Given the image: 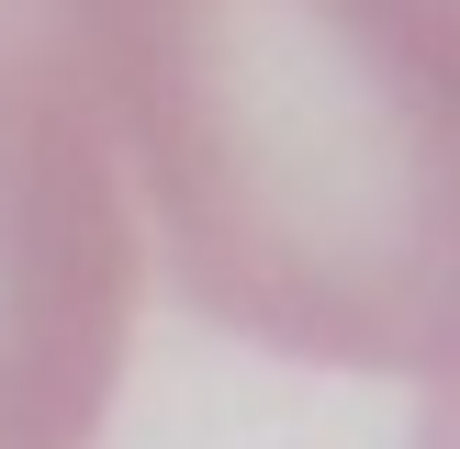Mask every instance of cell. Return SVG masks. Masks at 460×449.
Masks as SVG:
<instances>
[{
	"mask_svg": "<svg viewBox=\"0 0 460 449\" xmlns=\"http://www.w3.org/2000/svg\"><path fill=\"white\" fill-rule=\"evenodd\" d=\"M416 449H460V371H438V393L416 416Z\"/></svg>",
	"mask_w": 460,
	"mask_h": 449,
	"instance_id": "obj_3",
	"label": "cell"
},
{
	"mask_svg": "<svg viewBox=\"0 0 460 449\" xmlns=\"http://www.w3.org/2000/svg\"><path fill=\"white\" fill-rule=\"evenodd\" d=\"M135 191L67 0H0V449H90L135 337Z\"/></svg>",
	"mask_w": 460,
	"mask_h": 449,
	"instance_id": "obj_2",
	"label": "cell"
},
{
	"mask_svg": "<svg viewBox=\"0 0 460 449\" xmlns=\"http://www.w3.org/2000/svg\"><path fill=\"white\" fill-rule=\"evenodd\" d=\"M102 124L214 326L460 371V0H67Z\"/></svg>",
	"mask_w": 460,
	"mask_h": 449,
	"instance_id": "obj_1",
	"label": "cell"
}]
</instances>
